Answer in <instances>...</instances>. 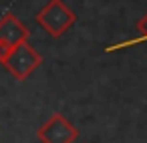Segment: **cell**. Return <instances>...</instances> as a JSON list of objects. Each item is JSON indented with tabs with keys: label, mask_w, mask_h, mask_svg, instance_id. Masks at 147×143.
<instances>
[{
	"label": "cell",
	"mask_w": 147,
	"mask_h": 143,
	"mask_svg": "<svg viewBox=\"0 0 147 143\" xmlns=\"http://www.w3.org/2000/svg\"><path fill=\"white\" fill-rule=\"evenodd\" d=\"M0 63L4 65V69H6L16 81H26V79L42 65V57H40V53H36V49L26 40V42H20V45L12 47Z\"/></svg>",
	"instance_id": "cell-1"
},
{
	"label": "cell",
	"mask_w": 147,
	"mask_h": 143,
	"mask_svg": "<svg viewBox=\"0 0 147 143\" xmlns=\"http://www.w3.org/2000/svg\"><path fill=\"white\" fill-rule=\"evenodd\" d=\"M36 22L45 28L47 34H51L53 38H59L77 22V14H75V10H71L63 2V0H49V2L38 10Z\"/></svg>",
	"instance_id": "cell-2"
},
{
	"label": "cell",
	"mask_w": 147,
	"mask_h": 143,
	"mask_svg": "<svg viewBox=\"0 0 147 143\" xmlns=\"http://www.w3.org/2000/svg\"><path fill=\"white\" fill-rule=\"evenodd\" d=\"M40 143H73L79 137V129L65 119L63 113H53L36 131Z\"/></svg>",
	"instance_id": "cell-3"
},
{
	"label": "cell",
	"mask_w": 147,
	"mask_h": 143,
	"mask_svg": "<svg viewBox=\"0 0 147 143\" xmlns=\"http://www.w3.org/2000/svg\"><path fill=\"white\" fill-rule=\"evenodd\" d=\"M28 36H30V30L22 20H18L12 12L4 14L0 18V61L6 57V53L12 47L26 42Z\"/></svg>",
	"instance_id": "cell-4"
},
{
	"label": "cell",
	"mask_w": 147,
	"mask_h": 143,
	"mask_svg": "<svg viewBox=\"0 0 147 143\" xmlns=\"http://www.w3.org/2000/svg\"><path fill=\"white\" fill-rule=\"evenodd\" d=\"M137 32H139V38H135V40H127V42H121V45H115V47H109L107 51H115V49H121V47H125V45L147 42V14L139 18V22H137Z\"/></svg>",
	"instance_id": "cell-5"
}]
</instances>
